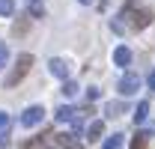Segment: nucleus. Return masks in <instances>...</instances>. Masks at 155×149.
Segmentation results:
<instances>
[{"instance_id": "1", "label": "nucleus", "mask_w": 155, "mask_h": 149, "mask_svg": "<svg viewBox=\"0 0 155 149\" xmlns=\"http://www.w3.org/2000/svg\"><path fill=\"white\" fill-rule=\"evenodd\" d=\"M30 66H33V54H21L15 60V66H12V72L6 74V87L12 90V87H18L21 81H24V74L30 72Z\"/></svg>"}, {"instance_id": "2", "label": "nucleus", "mask_w": 155, "mask_h": 149, "mask_svg": "<svg viewBox=\"0 0 155 149\" xmlns=\"http://www.w3.org/2000/svg\"><path fill=\"white\" fill-rule=\"evenodd\" d=\"M42 119H45V108H42V104H30L27 111L21 113V125H24V128H33Z\"/></svg>"}, {"instance_id": "3", "label": "nucleus", "mask_w": 155, "mask_h": 149, "mask_svg": "<svg viewBox=\"0 0 155 149\" xmlns=\"http://www.w3.org/2000/svg\"><path fill=\"white\" fill-rule=\"evenodd\" d=\"M116 90H119V95H137V90H140V78H137V74H122L119 84H116Z\"/></svg>"}, {"instance_id": "4", "label": "nucleus", "mask_w": 155, "mask_h": 149, "mask_svg": "<svg viewBox=\"0 0 155 149\" xmlns=\"http://www.w3.org/2000/svg\"><path fill=\"white\" fill-rule=\"evenodd\" d=\"M57 146H63V149H84V140H81V134H75V131H63V134H57Z\"/></svg>"}, {"instance_id": "5", "label": "nucleus", "mask_w": 155, "mask_h": 149, "mask_svg": "<svg viewBox=\"0 0 155 149\" xmlns=\"http://www.w3.org/2000/svg\"><path fill=\"white\" fill-rule=\"evenodd\" d=\"M48 72L54 74V78H60V81H69V63L60 60V57H54V60H48Z\"/></svg>"}, {"instance_id": "6", "label": "nucleus", "mask_w": 155, "mask_h": 149, "mask_svg": "<svg viewBox=\"0 0 155 149\" xmlns=\"http://www.w3.org/2000/svg\"><path fill=\"white\" fill-rule=\"evenodd\" d=\"M152 24V12L149 9H137L134 15H131V27L134 30H143V27H149Z\"/></svg>"}, {"instance_id": "7", "label": "nucleus", "mask_w": 155, "mask_h": 149, "mask_svg": "<svg viewBox=\"0 0 155 149\" xmlns=\"http://www.w3.org/2000/svg\"><path fill=\"white\" fill-rule=\"evenodd\" d=\"M75 116H78V111L69 108V104H60L57 111H54V119L57 122H75Z\"/></svg>"}, {"instance_id": "8", "label": "nucleus", "mask_w": 155, "mask_h": 149, "mask_svg": "<svg viewBox=\"0 0 155 149\" xmlns=\"http://www.w3.org/2000/svg\"><path fill=\"white\" fill-rule=\"evenodd\" d=\"M114 63H116V66H119V69H125V66L131 63V51H128L125 45H119V48H116V51H114Z\"/></svg>"}, {"instance_id": "9", "label": "nucleus", "mask_w": 155, "mask_h": 149, "mask_svg": "<svg viewBox=\"0 0 155 149\" xmlns=\"http://www.w3.org/2000/svg\"><path fill=\"white\" fill-rule=\"evenodd\" d=\"M119 113H125V101L116 98V101H107V104H104V116H107V119H114Z\"/></svg>"}, {"instance_id": "10", "label": "nucleus", "mask_w": 155, "mask_h": 149, "mask_svg": "<svg viewBox=\"0 0 155 149\" xmlns=\"http://www.w3.org/2000/svg\"><path fill=\"white\" fill-rule=\"evenodd\" d=\"M101 134H104V122H101V119H93V122L87 125V137H90V140H98Z\"/></svg>"}, {"instance_id": "11", "label": "nucleus", "mask_w": 155, "mask_h": 149, "mask_svg": "<svg viewBox=\"0 0 155 149\" xmlns=\"http://www.w3.org/2000/svg\"><path fill=\"white\" fill-rule=\"evenodd\" d=\"M36 143L42 149H57V134H54V131H45V134H39Z\"/></svg>"}, {"instance_id": "12", "label": "nucleus", "mask_w": 155, "mask_h": 149, "mask_svg": "<svg viewBox=\"0 0 155 149\" xmlns=\"http://www.w3.org/2000/svg\"><path fill=\"white\" fill-rule=\"evenodd\" d=\"M27 12H30L33 18H45V6H42V0H27Z\"/></svg>"}, {"instance_id": "13", "label": "nucleus", "mask_w": 155, "mask_h": 149, "mask_svg": "<svg viewBox=\"0 0 155 149\" xmlns=\"http://www.w3.org/2000/svg\"><path fill=\"white\" fill-rule=\"evenodd\" d=\"M146 116H149V104H146V101H137V108H134V125H140Z\"/></svg>"}, {"instance_id": "14", "label": "nucleus", "mask_w": 155, "mask_h": 149, "mask_svg": "<svg viewBox=\"0 0 155 149\" xmlns=\"http://www.w3.org/2000/svg\"><path fill=\"white\" fill-rule=\"evenodd\" d=\"M146 137H149V134L137 131V137H131V149H149V143H146Z\"/></svg>"}, {"instance_id": "15", "label": "nucleus", "mask_w": 155, "mask_h": 149, "mask_svg": "<svg viewBox=\"0 0 155 149\" xmlns=\"http://www.w3.org/2000/svg\"><path fill=\"white\" fill-rule=\"evenodd\" d=\"M0 15H3V18L15 15V0H0Z\"/></svg>"}, {"instance_id": "16", "label": "nucleus", "mask_w": 155, "mask_h": 149, "mask_svg": "<svg viewBox=\"0 0 155 149\" xmlns=\"http://www.w3.org/2000/svg\"><path fill=\"white\" fill-rule=\"evenodd\" d=\"M101 149H122V134H114V137H107V140L101 143Z\"/></svg>"}, {"instance_id": "17", "label": "nucleus", "mask_w": 155, "mask_h": 149, "mask_svg": "<svg viewBox=\"0 0 155 149\" xmlns=\"http://www.w3.org/2000/svg\"><path fill=\"white\" fill-rule=\"evenodd\" d=\"M27 27H30V18H21V21H15L12 33H15V36H24V33H27Z\"/></svg>"}, {"instance_id": "18", "label": "nucleus", "mask_w": 155, "mask_h": 149, "mask_svg": "<svg viewBox=\"0 0 155 149\" xmlns=\"http://www.w3.org/2000/svg\"><path fill=\"white\" fill-rule=\"evenodd\" d=\"M63 95H66V98L78 95V84H75V81H63Z\"/></svg>"}, {"instance_id": "19", "label": "nucleus", "mask_w": 155, "mask_h": 149, "mask_svg": "<svg viewBox=\"0 0 155 149\" xmlns=\"http://www.w3.org/2000/svg\"><path fill=\"white\" fill-rule=\"evenodd\" d=\"M98 95H101V90H96V87H90V90H87V104H93V101H96Z\"/></svg>"}, {"instance_id": "20", "label": "nucleus", "mask_w": 155, "mask_h": 149, "mask_svg": "<svg viewBox=\"0 0 155 149\" xmlns=\"http://www.w3.org/2000/svg\"><path fill=\"white\" fill-rule=\"evenodd\" d=\"M6 60H9V48L6 42H0V66H6Z\"/></svg>"}, {"instance_id": "21", "label": "nucleus", "mask_w": 155, "mask_h": 149, "mask_svg": "<svg viewBox=\"0 0 155 149\" xmlns=\"http://www.w3.org/2000/svg\"><path fill=\"white\" fill-rule=\"evenodd\" d=\"M9 146V131H0V149Z\"/></svg>"}, {"instance_id": "22", "label": "nucleus", "mask_w": 155, "mask_h": 149, "mask_svg": "<svg viewBox=\"0 0 155 149\" xmlns=\"http://www.w3.org/2000/svg\"><path fill=\"white\" fill-rule=\"evenodd\" d=\"M6 125H9V113L0 111V128H6Z\"/></svg>"}, {"instance_id": "23", "label": "nucleus", "mask_w": 155, "mask_h": 149, "mask_svg": "<svg viewBox=\"0 0 155 149\" xmlns=\"http://www.w3.org/2000/svg\"><path fill=\"white\" fill-rule=\"evenodd\" d=\"M149 90H155V69H152V74H149Z\"/></svg>"}, {"instance_id": "24", "label": "nucleus", "mask_w": 155, "mask_h": 149, "mask_svg": "<svg viewBox=\"0 0 155 149\" xmlns=\"http://www.w3.org/2000/svg\"><path fill=\"white\" fill-rule=\"evenodd\" d=\"M149 134H155V122H152V125H149Z\"/></svg>"}, {"instance_id": "25", "label": "nucleus", "mask_w": 155, "mask_h": 149, "mask_svg": "<svg viewBox=\"0 0 155 149\" xmlns=\"http://www.w3.org/2000/svg\"><path fill=\"white\" fill-rule=\"evenodd\" d=\"M81 3H84V6H90V3H93V0H81Z\"/></svg>"}]
</instances>
